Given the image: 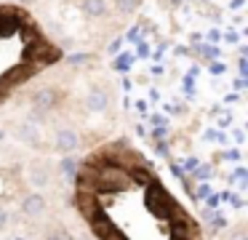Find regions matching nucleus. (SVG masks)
<instances>
[{"label":"nucleus","instance_id":"obj_1","mask_svg":"<svg viewBox=\"0 0 248 240\" xmlns=\"http://www.w3.org/2000/svg\"><path fill=\"white\" fill-rule=\"evenodd\" d=\"M93 184L99 190H128L134 184V176L115 163H104L99 165V171H93Z\"/></svg>","mask_w":248,"mask_h":240},{"label":"nucleus","instance_id":"obj_2","mask_svg":"<svg viewBox=\"0 0 248 240\" xmlns=\"http://www.w3.org/2000/svg\"><path fill=\"white\" fill-rule=\"evenodd\" d=\"M56 107V91L54 88H40L32 96V117H43Z\"/></svg>","mask_w":248,"mask_h":240},{"label":"nucleus","instance_id":"obj_3","mask_svg":"<svg viewBox=\"0 0 248 240\" xmlns=\"http://www.w3.org/2000/svg\"><path fill=\"white\" fill-rule=\"evenodd\" d=\"M80 147V136H78V131H72V128H59V131L54 133V149L56 152H75V149Z\"/></svg>","mask_w":248,"mask_h":240},{"label":"nucleus","instance_id":"obj_4","mask_svg":"<svg viewBox=\"0 0 248 240\" xmlns=\"http://www.w3.org/2000/svg\"><path fill=\"white\" fill-rule=\"evenodd\" d=\"M22 211H24V216H30V219H35V216H43L46 213V197L43 195H27L22 200Z\"/></svg>","mask_w":248,"mask_h":240},{"label":"nucleus","instance_id":"obj_5","mask_svg":"<svg viewBox=\"0 0 248 240\" xmlns=\"http://www.w3.org/2000/svg\"><path fill=\"white\" fill-rule=\"evenodd\" d=\"M27 181L32 187H48L51 184V171L46 168V165H40V163H32L30 171H27Z\"/></svg>","mask_w":248,"mask_h":240},{"label":"nucleus","instance_id":"obj_6","mask_svg":"<svg viewBox=\"0 0 248 240\" xmlns=\"http://www.w3.org/2000/svg\"><path fill=\"white\" fill-rule=\"evenodd\" d=\"M86 107L91 112H104L109 107V94L104 88H93L91 94L86 96Z\"/></svg>","mask_w":248,"mask_h":240},{"label":"nucleus","instance_id":"obj_7","mask_svg":"<svg viewBox=\"0 0 248 240\" xmlns=\"http://www.w3.org/2000/svg\"><path fill=\"white\" fill-rule=\"evenodd\" d=\"M16 136L22 139V142H27V144H38V142H40V133H38V128H35L32 123H27V126L19 128Z\"/></svg>","mask_w":248,"mask_h":240},{"label":"nucleus","instance_id":"obj_8","mask_svg":"<svg viewBox=\"0 0 248 240\" xmlns=\"http://www.w3.org/2000/svg\"><path fill=\"white\" fill-rule=\"evenodd\" d=\"M83 11L88 16H104L107 14V3L104 0H83Z\"/></svg>","mask_w":248,"mask_h":240},{"label":"nucleus","instance_id":"obj_9","mask_svg":"<svg viewBox=\"0 0 248 240\" xmlns=\"http://www.w3.org/2000/svg\"><path fill=\"white\" fill-rule=\"evenodd\" d=\"M136 3H139V0H115V5H118L120 14H131V11L136 8Z\"/></svg>","mask_w":248,"mask_h":240},{"label":"nucleus","instance_id":"obj_10","mask_svg":"<svg viewBox=\"0 0 248 240\" xmlns=\"http://www.w3.org/2000/svg\"><path fill=\"white\" fill-rule=\"evenodd\" d=\"M59 168H62V174L72 176V174H75V160H72V158H64V160L59 163Z\"/></svg>","mask_w":248,"mask_h":240},{"label":"nucleus","instance_id":"obj_11","mask_svg":"<svg viewBox=\"0 0 248 240\" xmlns=\"http://www.w3.org/2000/svg\"><path fill=\"white\" fill-rule=\"evenodd\" d=\"M46 240H70V235H67L62 227H54V229L48 232V238H46Z\"/></svg>","mask_w":248,"mask_h":240},{"label":"nucleus","instance_id":"obj_12","mask_svg":"<svg viewBox=\"0 0 248 240\" xmlns=\"http://www.w3.org/2000/svg\"><path fill=\"white\" fill-rule=\"evenodd\" d=\"M198 168V158H187L184 160V171H195Z\"/></svg>","mask_w":248,"mask_h":240},{"label":"nucleus","instance_id":"obj_13","mask_svg":"<svg viewBox=\"0 0 248 240\" xmlns=\"http://www.w3.org/2000/svg\"><path fill=\"white\" fill-rule=\"evenodd\" d=\"M195 195H198V197H205V195H211V187H208V184H200L198 190H195Z\"/></svg>","mask_w":248,"mask_h":240},{"label":"nucleus","instance_id":"obj_14","mask_svg":"<svg viewBox=\"0 0 248 240\" xmlns=\"http://www.w3.org/2000/svg\"><path fill=\"white\" fill-rule=\"evenodd\" d=\"M227 240H246V232H243V229H235L232 235H227Z\"/></svg>","mask_w":248,"mask_h":240},{"label":"nucleus","instance_id":"obj_15","mask_svg":"<svg viewBox=\"0 0 248 240\" xmlns=\"http://www.w3.org/2000/svg\"><path fill=\"white\" fill-rule=\"evenodd\" d=\"M6 224H8V211H6L3 206H0V229L6 227Z\"/></svg>","mask_w":248,"mask_h":240},{"label":"nucleus","instance_id":"obj_16","mask_svg":"<svg viewBox=\"0 0 248 240\" xmlns=\"http://www.w3.org/2000/svg\"><path fill=\"white\" fill-rule=\"evenodd\" d=\"M70 62H72V64H83V62H86V56H72Z\"/></svg>","mask_w":248,"mask_h":240}]
</instances>
